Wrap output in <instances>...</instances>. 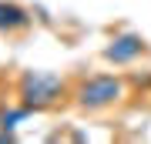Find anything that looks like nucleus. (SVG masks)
<instances>
[{"mask_svg": "<svg viewBox=\"0 0 151 144\" xmlns=\"http://www.w3.org/2000/svg\"><path fill=\"white\" fill-rule=\"evenodd\" d=\"M148 54V40L138 30H118L111 34L108 44L101 47V60H108L111 67H131Z\"/></svg>", "mask_w": 151, "mask_h": 144, "instance_id": "nucleus-3", "label": "nucleus"}, {"mask_svg": "<svg viewBox=\"0 0 151 144\" xmlns=\"http://www.w3.org/2000/svg\"><path fill=\"white\" fill-rule=\"evenodd\" d=\"M14 97L30 114H47V111H57V107H64L70 101V80L54 74V70L27 67L14 77Z\"/></svg>", "mask_w": 151, "mask_h": 144, "instance_id": "nucleus-1", "label": "nucleus"}, {"mask_svg": "<svg viewBox=\"0 0 151 144\" xmlns=\"http://www.w3.org/2000/svg\"><path fill=\"white\" fill-rule=\"evenodd\" d=\"M34 27V14L20 0H0V34L4 37H17V34H27Z\"/></svg>", "mask_w": 151, "mask_h": 144, "instance_id": "nucleus-4", "label": "nucleus"}, {"mask_svg": "<svg viewBox=\"0 0 151 144\" xmlns=\"http://www.w3.org/2000/svg\"><path fill=\"white\" fill-rule=\"evenodd\" d=\"M128 77L124 74H84L70 84V104L81 114H108L124 104Z\"/></svg>", "mask_w": 151, "mask_h": 144, "instance_id": "nucleus-2", "label": "nucleus"}, {"mask_svg": "<svg viewBox=\"0 0 151 144\" xmlns=\"http://www.w3.org/2000/svg\"><path fill=\"white\" fill-rule=\"evenodd\" d=\"M30 111L24 104H4L0 107V131H17L20 128V121H27Z\"/></svg>", "mask_w": 151, "mask_h": 144, "instance_id": "nucleus-5", "label": "nucleus"}, {"mask_svg": "<svg viewBox=\"0 0 151 144\" xmlns=\"http://www.w3.org/2000/svg\"><path fill=\"white\" fill-rule=\"evenodd\" d=\"M0 107H4V91H0Z\"/></svg>", "mask_w": 151, "mask_h": 144, "instance_id": "nucleus-6", "label": "nucleus"}]
</instances>
